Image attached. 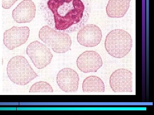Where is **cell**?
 <instances>
[{
    "label": "cell",
    "instance_id": "6da1fadb",
    "mask_svg": "<svg viewBox=\"0 0 154 115\" xmlns=\"http://www.w3.org/2000/svg\"><path fill=\"white\" fill-rule=\"evenodd\" d=\"M40 9L48 26L71 33L85 26L91 10V0H41Z\"/></svg>",
    "mask_w": 154,
    "mask_h": 115
},
{
    "label": "cell",
    "instance_id": "7a4b0ae2",
    "mask_svg": "<svg viewBox=\"0 0 154 115\" xmlns=\"http://www.w3.org/2000/svg\"><path fill=\"white\" fill-rule=\"evenodd\" d=\"M7 72L11 81L19 85H26L38 76L27 59L21 55L14 56L9 60Z\"/></svg>",
    "mask_w": 154,
    "mask_h": 115
},
{
    "label": "cell",
    "instance_id": "3957f363",
    "mask_svg": "<svg viewBox=\"0 0 154 115\" xmlns=\"http://www.w3.org/2000/svg\"><path fill=\"white\" fill-rule=\"evenodd\" d=\"M105 46L106 51L111 56L122 58L129 53L132 48V38L127 31L115 29L107 34Z\"/></svg>",
    "mask_w": 154,
    "mask_h": 115
},
{
    "label": "cell",
    "instance_id": "277c9868",
    "mask_svg": "<svg viewBox=\"0 0 154 115\" xmlns=\"http://www.w3.org/2000/svg\"><path fill=\"white\" fill-rule=\"evenodd\" d=\"M38 37L56 53H65L70 49L71 47V38L69 34L57 31L48 25L41 28L38 33Z\"/></svg>",
    "mask_w": 154,
    "mask_h": 115
},
{
    "label": "cell",
    "instance_id": "5b68a950",
    "mask_svg": "<svg viewBox=\"0 0 154 115\" xmlns=\"http://www.w3.org/2000/svg\"><path fill=\"white\" fill-rule=\"evenodd\" d=\"M26 52L34 66L38 69L46 67L51 63L53 58L50 49L37 41H33L28 45Z\"/></svg>",
    "mask_w": 154,
    "mask_h": 115
},
{
    "label": "cell",
    "instance_id": "8992f818",
    "mask_svg": "<svg viewBox=\"0 0 154 115\" xmlns=\"http://www.w3.org/2000/svg\"><path fill=\"white\" fill-rule=\"evenodd\" d=\"M110 85L116 93L132 92V73L126 69H119L113 72L110 78Z\"/></svg>",
    "mask_w": 154,
    "mask_h": 115
},
{
    "label": "cell",
    "instance_id": "52a82bcc",
    "mask_svg": "<svg viewBox=\"0 0 154 115\" xmlns=\"http://www.w3.org/2000/svg\"><path fill=\"white\" fill-rule=\"evenodd\" d=\"M29 35L30 29L28 27L14 26L5 32L3 42L8 49L13 50L25 44Z\"/></svg>",
    "mask_w": 154,
    "mask_h": 115
},
{
    "label": "cell",
    "instance_id": "ba28073f",
    "mask_svg": "<svg viewBox=\"0 0 154 115\" xmlns=\"http://www.w3.org/2000/svg\"><path fill=\"white\" fill-rule=\"evenodd\" d=\"M102 31L94 24H88L80 29L77 34L78 42L84 47H95L102 40Z\"/></svg>",
    "mask_w": 154,
    "mask_h": 115
},
{
    "label": "cell",
    "instance_id": "9c48e42d",
    "mask_svg": "<svg viewBox=\"0 0 154 115\" xmlns=\"http://www.w3.org/2000/svg\"><path fill=\"white\" fill-rule=\"evenodd\" d=\"M103 65V60L96 51L91 50L83 52L77 59V66L84 73L96 72Z\"/></svg>",
    "mask_w": 154,
    "mask_h": 115
},
{
    "label": "cell",
    "instance_id": "30bf717a",
    "mask_svg": "<svg viewBox=\"0 0 154 115\" xmlns=\"http://www.w3.org/2000/svg\"><path fill=\"white\" fill-rule=\"evenodd\" d=\"M56 81L60 89L65 92H76L79 88V77L72 69L66 68L60 70L58 73Z\"/></svg>",
    "mask_w": 154,
    "mask_h": 115
},
{
    "label": "cell",
    "instance_id": "8fae6325",
    "mask_svg": "<svg viewBox=\"0 0 154 115\" xmlns=\"http://www.w3.org/2000/svg\"><path fill=\"white\" fill-rule=\"evenodd\" d=\"M36 7L32 0H24L14 9L12 16L18 23H30L35 18Z\"/></svg>",
    "mask_w": 154,
    "mask_h": 115
},
{
    "label": "cell",
    "instance_id": "7c38bea8",
    "mask_svg": "<svg viewBox=\"0 0 154 115\" xmlns=\"http://www.w3.org/2000/svg\"><path fill=\"white\" fill-rule=\"evenodd\" d=\"M131 0H109L106 7L107 16L111 18L124 17L130 7Z\"/></svg>",
    "mask_w": 154,
    "mask_h": 115
},
{
    "label": "cell",
    "instance_id": "4fadbf2b",
    "mask_svg": "<svg viewBox=\"0 0 154 115\" xmlns=\"http://www.w3.org/2000/svg\"><path fill=\"white\" fill-rule=\"evenodd\" d=\"M82 90L85 93H104L105 84L103 81L99 77L88 76L84 80L82 84Z\"/></svg>",
    "mask_w": 154,
    "mask_h": 115
},
{
    "label": "cell",
    "instance_id": "5bb4252c",
    "mask_svg": "<svg viewBox=\"0 0 154 115\" xmlns=\"http://www.w3.org/2000/svg\"><path fill=\"white\" fill-rule=\"evenodd\" d=\"M30 93H53V89L49 83L45 81H38L34 84L29 90Z\"/></svg>",
    "mask_w": 154,
    "mask_h": 115
},
{
    "label": "cell",
    "instance_id": "9a60e30c",
    "mask_svg": "<svg viewBox=\"0 0 154 115\" xmlns=\"http://www.w3.org/2000/svg\"><path fill=\"white\" fill-rule=\"evenodd\" d=\"M18 0H2V7L9 9L12 7Z\"/></svg>",
    "mask_w": 154,
    "mask_h": 115
}]
</instances>
